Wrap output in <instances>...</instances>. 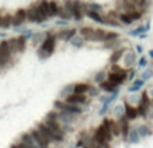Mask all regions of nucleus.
<instances>
[{"mask_svg": "<svg viewBox=\"0 0 153 148\" xmlns=\"http://www.w3.org/2000/svg\"><path fill=\"white\" fill-rule=\"evenodd\" d=\"M56 39H57V37L54 34H50L49 32L46 35V38L41 42L42 45H41L39 50H38V54H39L41 58H48L53 54V51H54V48H56Z\"/></svg>", "mask_w": 153, "mask_h": 148, "instance_id": "1", "label": "nucleus"}, {"mask_svg": "<svg viewBox=\"0 0 153 148\" xmlns=\"http://www.w3.org/2000/svg\"><path fill=\"white\" fill-rule=\"evenodd\" d=\"M127 73L129 71L126 69H122L117 65H113V70L107 74V80L110 81V82H113L114 85L118 86L127 80Z\"/></svg>", "mask_w": 153, "mask_h": 148, "instance_id": "2", "label": "nucleus"}, {"mask_svg": "<svg viewBox=\"0 0 153 148\" xmlns=\"http://www.w3.org/2000/svg\"><path fill=\"white\" fill-rule=\"evenodd\" d=\"M7 43H8L11 54L22 53L25 48H26V37L19 35V37H16V38H11L10 40H7Z\"/></svg>", "mask_w": 153, "mask_h": 148, "instance_id": "3", "label": "nucleus"}, {"mask_svg": "<svg viewBox=\"0 0 153 148\" xmlns=\"http://www.w3.org/2000/svg\"><path fill=\"white\" fill-rule=\"evenodd\" d=\"M54 106L57 109H60V112H65V113L73 114V116L83 113V108H80V106H76V105H71V104H67L65 101H56Z\"/></svg>", "mask_w": 153, "mask_h": 148, "instance_id": "4", "label": "nucleus"}, {"mask_svg": "<svg viewBox=\"0 0 153 148\" xmlns=\"http://www.w3.org/2000/svg\"><path fill=\"white\" fill-rule=\"evenodd\" d=\"M30 135L33 136V139L35 140V143L38 144V147H39V148H48L50 144H52V143H50L46 137L43 136V135L41 133L37 128H33L31 131H30Z\"/></svg>", "mask_w": 153, "mask_h": 148, "instance_id": "5", "label": "nucleus"}, {"mask_svg": "<svg viewBox=\"0 0 153 148\" xmlns=\"http://www.w3.org/2000/svg\"><path fill=\"white\" fill-rule=\"evenodd\" d=\"M65 103L67 104H71V105H76V106H80V105H84V104L88 103V98H87V96H79V94H68L67 97H65Z\"/></svg>", "mask_w": 153, "mask_h": 148, "instance_id": "6", "label": "nucleus"}, {"mask_svg": "<svg viewBox=\"0 0 153 148\" xmlns=\"http://www.w3.org/2000/svg\"><path fill=\"white\" fill-rule=\"evenodd\" d=\"M35 8H37L38 15L41 16L42 22L50 18V12H49V1H39V3H35Z\"/></svg>", "mask_w": 153, "mask_h": 148, "instance_id": "7", "label": "nucleus"}, {"mask_svg": "<svg viewBox=\"0 0 153 148\" xmlns=\"http://www.w3.org/2000/svg\"><path fill=\"white\" fill-rule=\"evenodd\" d=\"M79 32H80L83 39L96 42V29H92V27H81L79 30Z\"/></svg>", "mask_w": 153, "mask_h": 148, "instance_id": "8", "label": "nucleus"}, {"mask_svg": "<svg viewBox=\"0 0 153 148\" xmlns=\"http://www.w3.org/2000/svg\"><path fill=\"white\" fill-rule=\"evenodd\" d=\"M25 20H27V15H26V10L20 8L15 12V15L12 16V26L14 27H18L20 24H23Z\"/></svg>", "mask_w": 153, "mask_h": 148, "instance_id": "9", "label": "nucleus"}, {"mask_svg": "<svg viewBox=\"0 0 153 148\" xmlns=\"http://www.w3.org/2000/svg\"><path fill=\"white\" fill-rule=\"evenodd\" d=\"M18 141L22 143L25 148H39V147H38V144L35 143V140L33 139V136L30 135V132H27V133H23L22 136H20V139L18 140Z\"/></svg>", "mask_w": 153, "mask_h": 148, "instance_id": "10", "label": "nucleus"}, {"mask_svg": "<svg viewBox=\"0 0 153 148\" xmlns=\"http://www.w3.org/2000/svg\"><path fill=\"white\" fill-rule=\"evenodd\" d=\"M26 15H27V20H30V22H33V23H41L42 22L41 16L38 15L37 8H35V4H31L29 8H26Z\"/></svg>", "mask_w": 153, "mask_h": 148, "instance_id": "11", "label": "nucleus"}, {"mask_svg": "<svg viewBox=\"0 0 153 148\" xmlns=\"http://www.w3.org/2000/svg\"><path fill=\"white\" fill-rule=\"evenodd\" d=\"M118 124H119V128H121V135L126 139L127 137V135H129V132H130V124H129V120L126 119L125 116H121V117H118Z\"/></svg>", "mask_w": 153, "mask_h": 148, "instance_id": "12", "label": "nucleus"}, {"mask_svg": "<svg viewBox=\"0 0 153 148\" xmlns=\"http://www.w3.org/2000/svg\"><path fill=\"white\" fill-rule=\"evenodd\" d=\"M125 117H126L127 120H136L137 119V116H138V113H137V109H136V106H133V105H130L129 103H125Z\"/></svg>", "mask_w": 153, "mask_h": 148, "instance_id": "13", "label": "nucleus"}, {"mask_svg": "<svg viewBox=\"0 0 153 148\" xmlns=\"http://www.w3.org/2000/svg\"><path fill=\"white\" fill-rule=\"evenodd\" d=\"M76 32H77L76 29H68V30H62V31H60L57 37L62 40H72L73 38L76 37Z\"/></svg>", "mask_w": 153, "mask_h": 148, "instance_id": "14", "label": "nucleus"}, {"mask_svg": "<svg viewBox=\"0 0 153 148\" xmlns=\"http://www.w3.org/2000/svg\"><path fill=\"white\" fill-rule=\"evenodd\" d=\"M91 85L88 84H76L73 85V94H79V96H85V93L90 90Z\"/></svg>", "mask_w": 153, "mask_h": 148, "instance_id": "15", "label": "nucleus"}, {"mask_svg": "<svg viewBox=\"0 0 153 148\" xmlns=\"http://www.w3.org/2000/svg\"><path fill=\"white\" fill-rule=\"evenodd\" d=\"M99 85H100V88L103 89V90L110 92V93H117V90H118V86L114 85V84H113V82H110L108 80L103 81V82L99 84Z\"/></svg>", "mask_w": 153, "mask_h": 148, "instance_id": "16", "label": "nucleus"}, {"mask_svg": "<svg viewBox=\"0 0 153 148\" xmlns=\"http://www.w3.org/2000/svg\"><path fill=\"white\" fill-rule=\"evenodd\" d=\"M60 3L57 1H49V12H50V18L52 16H57L58 12H60Z\"/></svg>", "mask_w": 153, "mask_h": 148, "instance_id": "17", "label": "nucleus"}, {"mask_svg": "<svg viewBox=\"0 0 153 148\" xmlns=\"http://www.w3.org/2000/svg\"><path fill=\"white\" fill-rule=\"evenodd\" d=\"M125 51H126L125 48H121V50H117V51H114L113 54H111V57H110V62L113 63V65H117V63H118V61L122 58V55H123Z\"/></svg>", "mask_w": 153, "mask_h": 148, "instance_id": "18", "label": "nucleus"}, {"mask_svg": "<svg viewBox=\"0 0 153 148\" xmlns=\"http://www.w3.org/2000/svg\"><path fill=\"white\" fill-rule=\"evenodd\" d=\"M127 137H129V141L130 143H138L140 141V135H138V131H137V128H130V132H129V135H127Z\"/></svg>", "mask_w": 153, "mask_h": 148, "instance_id": "19", "label": "nucleus"}, {"mask_svg": "<svg viewBox=\"0 0 153 148\" xmlns=\"http://www.w3.org/2000/svg\"><path fill=\"white\" fill-rule=\"evenodd\" d=\"M110 132L113 136H119V135H121V128H119L118 121L110 120Z\"/></svg>", "mask_w": 153, "mask_h": 148, "instance_id": "20", "label": "nucleus"}, {"mask_svg": "<svg viewBox=\"0 0 153 148\" xmlns=\"http://www.w3.org/2000/svg\"><path fill=\"white\" fill-rule=\"evenodd\" d=\"M12 26V15L11 14H6L1 16V27L3 29H8Z\"/></svg>", "mask_w": 153, "mask_h": 148, "instance_id": "21", "label": "nucleus"}, {"mask_svg": "<svg viewBox=\"0 0 153 148\" xmlns=\"http://www.w3.org/2000/svg\"><path fill=\"white\" fill-rule=\"evenodd\" d=\"M85 15H87L88 18H91L92 20H95V22H98V23H103V15L98 14V12H94V11H90V10H87Z\"/></svg>", "mask_w": 153, "mask_h": 148, "instance_id": "22", "label": "nucleus"}, {"mask_svg": "<svg viewBox=\"0 0 153 148\" xmlns=\"http://www.w3.org/2000/svg\"><path fill=\"white\" fill-rule=\"evenodd\" d=\"M137 131H138L140 137H146V136H149V135H152V128H150L149 125H141Z\"/></svg>", "mask_w": 153, "mask_h": 148, "instance_id": "23", "label": "nucleus"}, {"mask_svg": "<svg viewBox=\"0 0 153 148\" xmlns=\"http://www.w3.org/2000/svg\"><path fill=\"white\" fill-rule=\"evenodd\" d=\"M118 20H121L123 24H131V23H133V20H131V18H130V15L127 14V12H121V14H118Z\"/></svg>", "mask_w": 153, "mask_h": 148, "instance_id": "24", "label": "nucleus"}, {"mask_svg": "<svg viewBox=\"0 0 153 148\" xmlns=\"http://www.w3.org/2000/svg\"><path fill=\"white\" fill-rule=\"evenodd\" d=\"M57 16H60L61 19L64 20V22H65V20H69L71 18H72V14H71L69 11H68L67 8H64L62 6H61V8H60V12H58V15Z\"/></svg>", "mask_w": 153, "mask_h": 148, "instance_id": "25", "label": "nucleus"}, {"mask_svg": "<svg viewBox=\"0 0 153 148\" xmlns=\"http://www.w3.org/2000/svg\"><path fill=\"white\" fill-rule=\"evenodd\" d=\"M144 84H145V82H144L142 80H136V81L133 82V85L129 88V92H137V90H140V89L144 86Z\"/></svg>", "mask_w": 153, "mask_h": 148, "instance_id": "26", "label": "nucleus"}, {"mask_svg": "<svg viewBox=\"0 0 153 148\" xmlns=\"http://www.w3.org/2000/svg\"><path fill=\"white\" fill-rule=\"evenodd\" d=\"M134 61H136L134 53H129V54H126V57H125V65H126L127 67H130V66L134 63Z\"/></svg>", "mask_w": 153, "mask_h": 148, "instance_id": "27", "label": "nucleus"}, {"mask_svg": "<svg viewBox=\"0 0 153 148\" xmlns=\"http://www.w3.org/2000/svg\"><path fill=\"white\" fill-rule=\"evenodd\" d=\"M146 30H149V24H146L145 27H138V29H136L134 31H130V35H131V37H137V35H140V32H144V31H146Z\"/></svg>", "mask_w": 153, "mask_h": 148, "instance_id": "28", "label": "nucleus"}, {"mask_svg": "<svg viewBox=\"0 0 153 148\" xmlns=\"http://www.w3.org/2000/svg\"><path fill=\"white\" fill-rule=\"evenodd\" d=\"M115 39H118V34L117 32H111V31H106V37H104V40H115Z\"/></svg>", "mask_w": 153, "mask_h": 148, "instance_id": "29", "label": "nucleus"}, {"mask_svg": "<svg viewBox=\"0 0 153 148\" xmlns=\"http://www.w3.org/2000/svg\"><path fill=\"white\" fill-rule=\"evenodd\" d=\"M71 42H72V45L75 46V47H81V46H83V43H84V39L81 37H75L72 40H71Z\"/></svg>", "mask_w": 153, "mask_h": 148, "instance_id": "30", "label": "nucleus"}, {"mask_svg": "<svg viewBox=\"0 0 153 148\" xmlns=\"http://www.w3.org/2000/svg\"><path fill=\"white\" fill-rule=\"evenodd\" d=\"M127 14L130 15V18H131V20H138V19H141V16H142V12L141 11H131V12H127Z\"/></svg>", "mask_w": 153, "mask_h": 148, "instance_id": "31", "label": "nucleus"}, {"mask_svg": "<svg viewBox=\"0 0 153 148\" xmlns=\"http://www.w3.org/2000/svg\"><path fill=\"white\" fill-rule=\"evenodd\" d=\"M104 37H106V31L102 29L96 30V40H104Z\"/></svg>", "mask_w": 153, "mask_h": 148, "instance_id": "32", "label": "nucleus"}, {"mask_svg": "<svg viewBox=\"0 0 153 148\" xmlns=\"http://www.w3.org/2000/svg\"><path fill=\"white\" fill-rule=\"evenodd\" d=\"M104 77H106V74H104L103 71H100V73H98V74H96L95 81H96V82H99V84H102V82H103V81H106V80H104Z\"/></svg>", "mask_w": 153, "mask_h": 148, "instance_id": "33", "label": "nucleus"}, {"mask_svg": "<svg viewBox=\"0 0 153 148\" xmlns=\"http://www.w3.org/2000/svg\"><path fill=\"white\" fill-rule=\"evenodd\" d=\"M150 77H152V70H146V71H144V73H142V78H141V80L145 82V81L149 80Z\"/></svg>", "mask_w": 153, "mask_h": 148, "instance_id": "34", "label": "nucleus"}, {"mask_svg": "<svg viewBox=\"0 0 153 148\" xmlns=\"http://www.w3.org/2000/svg\"><path fill=\"white\" fill-rule=\"evenodd\" d=\"M137 65H138V67H145V66L148 65V59H146L145 57L140 58V59H138V63H137Z\"/></svg>", "mask_w": 153, "mask_h": 148, "instance_id": "35", "label": "nucleus"}, {"mask_svg": "<svg viewBox=\"0 0 153 148\" xmlns=\"http://www.w3.org/2000/svg\"><path fill=\"white\" fill-rule=\"evenodd\" d=\"M107 111H108V104L104 103V104H103V106H102V109L99 111V114H100V116H104Z\"/></svg>", "mask_w": 153, "mask_h": 148, "instance_id": "36", "label": "nucleus"}, {"mask_svg": "<svg viewBox=\"0 0 153 148\" xmlns=\"http://www.w3.org/2000/svg\"><path fill=\"white\" fill-rule=\"evenodd\" d=\"M69 92H73V85H69V86H67V88H64L62 92H61V96H64L65 93H69Z\"/></svg>", "mask_w": 153, "mask_h": 148, "instance_id": "37", "label": "nucleus"}, {"mask_svg": "<svg viewBox=\"0 0 153 148\" xmlns=\"http://www.w3.org/2000/svg\"><path fill=\"white\" fill-rule=\"evenodd\" d=\"M88 94H90L91 97H95L96 94H98V89H95V88H92V86H91L90 90H88Z\"/></svg>", "mask_w": 153, "mask_h": 148, "instance_id": "38", "label": "nucleus"}, {"mask_svg": "<svg viewBox=\"0 0 153 148\" xmlns=\"http://www.w3.org/2000/svg\"><path fill=\"white\" fill-rule=\"evenodd\" d=\"M11 148H25V147H23V144H22L20 141H16L15 144L11 145Z\"/></svg>", "mask_w": 153, "mask_h": 148, "instance_id": "39", "label": "nucleus"}, {"mask_svg": "<svg viewBox=\"0 0 153 148\" xmlns=\"http://www.w3.org/2000/svg\"><path fill=\"white\" fill-rule=\"evenodd\" d=\"M149 96H150V97H152V98H153V89H152V90L149 92Z\"/></svg>", "mask_w": 153, "mask_h": 148, "instance_id": "40", "label": "nucleus"}, {"mask_svg": "<svg viewBox=\"0 0 153 148\" xmlns=\"http://www.w3.org/2000/svg\"><path fill=\"white\" fill-rule=\"evenodd\" d=\"M149 55L153 58V50H150V51H149Z\"/></svg>", "mask_w": 153, "mask_h": 148, "instance_id": "41", "label": "nucleus"}, {"mask_svg": "<svg viewBox=\"0 0 153 148\" xmlns=\"http://www.w3.org/2000/svg\"><path fill=\"white\" fill-rule=\"evenodd\" d=\"M0 27H1V15H0Z\"/></svg>", "mask_w": 153, "mask_h": 148, "instance_id": "42", "label": "nucleus"}, {"mask_svg": "<svg viewBox=\"0 0 153 148\" xmlns=\"http://www.w3.org/2000/svg\"><path fill=\"white\" fill-rule=\"evenodd\" d=\"M85 148H87V147H85Z\"/></svg>", "mask_w": 153, "mask_h": 148, "instance_id": "43", "label": "nucleus"}]
</instances>
